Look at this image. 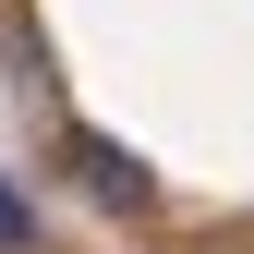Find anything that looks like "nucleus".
Masks as SVG:
<instances>
[{
  "mask_svg": "<svg viewBox=\"0 0 254 254\" xmlns=\"http://www.w3.org/2000/svg\"><path fill=\"white\" fill-rule=\"evenodd\" d=\"M73 182H85L97 206H145V170H133L109 133H73Z\"/></svg>",
  "mask_w": 254,
  "mask_h": 254,
  "instance_id": "1",
  "label": "nucleus"
},
{
  "mask_svg": "<svg viewBox=\"0 0 254 254\" xmlns=\"http://www.w3.org/2000/svg\"><path fill=\"white\" fill-rule=\"evenodd\" d=\"M24 242H37V218H24V194L0 182V254H24Z\"/></svg>",
  "mask_w": 254,
  "mask_h": 254,
  "instance_id": "2",
  "label": "nucleus"
}]
</instances>
